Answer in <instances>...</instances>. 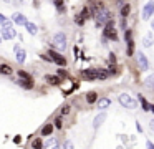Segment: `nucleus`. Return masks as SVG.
<instances>
[{
	"instance_id": "nucleus-6",
	"label": "nucleus",
	"mask_w": 154,
	"mask_h": 149,
	"mask_svg": "<svg viewBox=\"0 0 154 149\" xmlns=\"http://www.w3.org/2000/svg\"><path fill=\"white\" fill-rule=\"evenodd\" d=\"M94 18H96V25H98V26L106 25V23L111 20V13H109V10H108V8H104L103 12H101V13H98V15L94 17Z\"/></svg>"
},
{
	"instance_id": "nucleus-21",
	"label": "nucleus",
	"mask_w": 154,
	"mask_h": 149,
	"mask_svg": "<svg viewBox=\"0 0 154 149\" xmlns=\"http://www.w3.org/2000/svg\"><path fill=\"white\" fill-rule=\"evenodd\" d=\"M98 101V95H96V91H90L86 95V103L88 104H93V103H96Z\"/></svg>"
},
{
	"instance_id": "nucleus-34",
	"label": "nucleus",
	"mask_w": 154,
	"mask_h": 149,
	"mask_svg": "<svg viewBox=\"0 0 154 149\" xmlns=\"http://www.w3.org/2000/svg\"><path fill=\"white\" fill-rule=\"evenodd\" d=\"M57 76H60V78H65V76H66V71H65V70H58V71H57Z\"/></svg>"
},
{
	"instance_id": "nucleus-43",
	"label": "nucleus",
	"mask_w": 154,
	"mask_h": 149,
	"mask_svg": "<svg viewBox=\"0 0 154 149\" xmlns=\"http://www.w3.org/2000/svg\"><path fill=\"white\" fill-rule=\"evenodd\" d=\"M0 32H2V26H0Z\"/></svg>"
},
{
	"instance_id": "nucleus-13",
	"label": "nucleus",
	"mask_w": 154,
	"mask_h": 149,
	"mask_svg": "<svg viewBox=\"0 0 154 149\" xmlns=\"http://www.w3.org/2000/svg\"><path fill=\"white\" fill-rule=\"evenodd\" d=\"M104 121H106V113L101 111L100 114L94 116V119H93V128H94V129H98V128H100V126L103 124Z\"/></svg>"
},
{
	"instance_id": "nucleus-37",
	"label": "nucleus",
	"mask_w": 154,
	"mask_h": 149,
	"mask_svg": "<svg viewBox=\"0 0 154 149\" xmlns=\"http://www.w3.org/2000/svg\"><path fill=\"white\" fill-rule=\"evenodd\" d=\"M109 61H111V63H114V61H116V56H114L113 53H109Z\"/></svg>"
},
{
	"instance_id": "nucleus-41",
	"label": "nucleus",
	"mask_w": 154,
	"mask_h": 149,
	"mask_svg": "<svg viewBox=\"0 0 154 149\" xmlns=\"http://www.w3.org/2000/svg\"><path fill=\"white\" fill-rule=\"evenodd\" d=\"M2 42H4V38H2V35H0V43H2Z\"/></svg>"
},
{
	"instance_id": "nucleus-29",
	"label": "nucleus",
	"mask_w": 154,
	"mask_h": 149,
	"mask_svg": "<svg viewBox=\"0 0 154 149\" xmlns=\"http://www.w3.org/2000/svg\"><path fill=\"white\" fill-rule=\"evenodd\" d=\"M70 111H71V106H70V104H65L63 108H61V111H60V116H66V114H70Z\"/></svg>"
},
{
	"instance_id": "nucleus-32",
	"label": "nucleus",
	"mask_w": 154,
	"mask_h": 149,
	"mask_svg": "<svg viewBox=\"0 0 154 149\" xmlns=\"http://www.w3.org/2000/svg\"><path fill=\"white\" fill-rule=\"evenodd\" d=\"M131 38H133V35H131V30H124V40L128 42V40H131Z\"/></svg>"
},
{
	"instance_id": "nucleus-9",
	"label": "nucleus",
	"mask_w": 154,
	"mask_h": 149,
	"mask_svg": "<svg viewBox=\"0 0 154 149\" xmlns=\"http://www.w3.org/2000/svg\"><path fill=\"white\" fill-rule=\"evenodd\" d=\"M53 131H55L53 123H47V124H43V128L40 129V136L42 138H50V136H53Z\"/></svg>"
},
{
	"instance_id": "nucleus-22",
	"label": "nucleus",
	"mask_w": 154,
	"mask_h": 149,
	"mask_svg": "<svg viewBox=\"0 0 154 149\" xmlns=\"http://www.w3.org/2000/svg\"><path fill=\"white\" fill-rule=\"evenodd\" d=\"M152 43H154L152 33H147V35L144 36V40H143V45L146 46V48H149V46H152Z\"/></svg>"
},
{
	"instance_id": "nucleus-4",
	"label": "nucleus",
	"mask_w": 154,
	"mask_h": 149,
	"mask_svg": "<svg viewBox=\"0 0 154 149\" xmlns=\"http://www.w3.org/2000/svg\"><path fill=\"white\" fill-rule=\"evenodd\" d=\"M104 38H109V40H116L118 38V33H116V28H114L113 20H109V22L104 25Z\"/></svg>"
},
{
	"instance_id": "nucleus-26",
	"label": "nucleus",
	"mask_w": 154,
	"mask_h": 149,
	"mask_svg": "<svg viewBox=\"0 0 154 149\" xmlns=\"http://www.w3.org/2000/svg\"><path fill=\"white\" fill-rule=\"evenodd\" d=\"M17 76H18V78H22V79H32L30 73L23 71V70H17Z\"/></svg>"
},
{
	"instance_id": "nucleus-12",
	"label": "nucleus",
	"mask_w": 154,
	"mask_h": 149,
	"mask_svg": "<svg viewBox=\"0 0 154 149\" xmlns=\"http://www.w3.org/2000/svg\"><path fill=\"white\" fill-rule=\"evenodd\" d=\"M12 22H14L15 25H23V26H25V23H27L28 20H27V17H25L23 13H20V12H15L14 15H12Z\"/></svg>"
},
{
	"instance_id": "nucleus-33",
	"label": "nucleus",
	"mask_w": 154,
	"mask_h": 149,
	"mask_svg": "<svg viewBox=\"0 0 154 149\" xmlns=\"http://www.w3.org/2000/svg\"><path fill=\"white\" fill-rule=\"evenodd\" d=\"M7 20H8V18H7V17H5V15H4V13H0V26L4 25V23L7 22Z\"/></svg>"
},
{
	"instance_id": "nucleus-11",
	"label": "nucleus",
	"mask_w": 154,
	"mask_h": 149,
	"mask_svg": "<svg viewBox=\"0 0 154 149\" xmlns=\"http://www.w3.org/2000/svg\"><path fill=\"white\" fill-rule=\"evenodd\" d=\"M0 35H2L4 40H14L15 36H17V30H15L14 26H12V28H2Z\"/></svg>"
},
{
	"instance_id": "nucleus-20",
	"label": "nucleus",
	"mask_w": 154,
	"mask_h": 149,
	"mask_svg": "<svg viewBox=\"0 0 154 149\" xmlns=\"http://www.w3.org/2000/svg\"><path fill=\"white\" fill-rule=\"evenodd\" d=\"M25 28H27V32L30 33V35H37V33H38V26L35 25V23H32V22L25 23Z\"/></svg>"
},
{
	"instance_id": "nucleus-16",
	"label": "nucleus",
	"mask_w": 154,
	"mask_h": 149,
	"mask_svg": "<svg viewBox=\"0 0 154 149\" xmlns=\"http://www.w3.org/2000/svg\"><path fill=\"white\" fill-rule=\"evenodd\" d=\"M43 146H45V141H43L42 136L33 138V139H32V142H30V147L32 149H43Z\"/></svg>"
},
{
	"instance_id": "nucleus-39",
	"label": "nucleus",
	"mask_w": 154,
	"mask_h": 149,
	"mask_svg": "<svg viewBox=\"0 0 154 149\" xmlns=\"http://www.w3.org/2000/svg\"><path fill=\"white\" fill-rule=\"evenodd\" d=\"M149 126H151V129L154 131V119H151V124H149Z\"/></svg>"
},
{
	"instance_id": "nucleus-17",
	"label": "nucleus",
	"mask_w": 154,
	"mask_h": 149,
	"mask_svg": "<svg viewBox=\"0 0 154 149\" xmlns=\"http://www.w3.org/2000/svg\"><path fill=\"white\" fill-rule=\"evenodd\" d=\"M137 63H139V66H141V70H147L149 68V61H147V58H146V55L144 53H137Z\"/></svg>"
},
{
	"instance_id": "nucleus-38",
	"label": "nucleus",
	"mask_w": 154,
	"mask_h": 149,
	"mask_svg": "<svg viewBox=\"0 0 154 149\" xmlns=\"http://www.w3.org/2000/svg\"><path fill=\"white\" fill-rule=\"evenodd\" d=\"M136 129H137V131H139V132H143V126L139 124V121L136 123Z\"/></svg>"
},
{
	"instance_id": "nucleus-5",
	"label": "nucleus",
	"mask_w": 154,
	"mask_h": 149,
	"mask_svg": "<svg viewBox=\"0 0 154 149\" xmlns=\"http://www.w3.org/2000/svg\"><path fill=\"white\" fill-rule=\"evenodd\" d=\"M47 55L50 56V58H51V61H53V63H57L58 66H65V65H66V58H65L63 55H60L58 51H55V50H50V51H48Z\"/></svg>"
},
{
	"instance_id": "nucleus-15",
	"label": "nucleus",
	"mask_w": 154,
	"mask_h": 149,
	"mask_svg": "<svg viewBox=\"0 0 154 149\" xmlns=\"http://www.w3.org/2000/svg\"><path fill=\"white\" fill-rule=\"evenodd\" d=\"M96 106H98V109L104 111V109H108V108L111 106V99H109V98H98Z\"/></svg>"
},
{
	"instance_id": "nucleus-7",
	"label": "nucleus",
	"mask_w": 154,
	"mask_h": 149,
	"mask_svg": "<svg viewBox=\"0 0 154 149\" xmlns=\"http://www.w3.org/2000/svg\"><path fill=\"white\" fill-rule=\"evenodd\" d=\"M15 85H18L20 88L27 89V91H30V89L35 88L33 79H22V78H17V79H15Z\"/></svg>"
},
{
	"instance_id": "nucleus-1",
	"label": "nucleus",
	"mask_w": 154,
	"mask_h": 149,
	"mask_svg": "<svg viewBox=\"0 0 154 149\" xmlns=\"http://www.w3.org/2000/svg\"><path fill=\"white\" fill-rule=\"evenodd\" d=\"M108 70H101V68H86L81 71V78L86 81H94V79H106L108 78Z\"/></svg>"
},
{
	"instance_id": "nucleus-30",
	"label": "nucleus",
	"mask_w": 154,
	"mask_h": 149,
	"mask_svg": "<svg viewBox=\"0 0 154 149\" xmlns=\"http://www.w3.org/2000/svg\"><path fill=\"white\" fill-rule=\"evenodd\" d=\"M55 7H57L58 12L63 13L65 12V7H63V0H55Z\"/></svg>"
},
{
	"instance_id": "nucleus-18",
	"label": "nucleus",
	"mask_w": 154,
	"mask_h": 149,
	"mask_svg": "<svg viewBox=\"0 0 154 149\" xmlns=\"http://www.w3.org/2000/svg\"><path fill=\"white\" fill-rule=\"evenodd\" d=\"M45 81H47L48 85L57 86V85H60V83H61V78H60V76H57V75H45Z\"/></svg>"
},
{
	"instance_id": "nucleus-10",
	"label": "nucleus",
	"mask_w": 154,
	"mask_h": 149,
	"mask_svg": "<svg viewBox=\"0 0 154 149\" xmlns=\"http://www.w3.org/2000/svg\"><path fill=\"white\" fill-rule=\"evenodd\" d=\"M43 149H60V141H58V138H55V136H50V138L45 141Z\"/></svg>"
},
{
	"instance_id": "nucleus-42",
	"label": "nucleus",
	"mask_w": 154,
	"mask_h": 149,
	"mask_svg": "<svg viewBox=\"0 0 154 149\" xmlns=\"http://www.w3.org/2000/svg\"><path fill=\"white\" fill-rule=\"evenodd\" d=\"M151 26H152V30H154V20H152V25H151Z\"/></svg>"
},
{
	"instance_id": "nucleus-36",
	"label": "nucleus",
	"mask_w": 154,
	"mask_h": 149,
	"mask_svg": "<svg viewBox=\"0 0 154 149\" xmlns=\"http://www.w3.org/2000/svg\"><path fill=\"white\" fill-rule=\"evenodd\" d=\"M146 147H147V149H154V144H152L151 141H147V142H146Z\"/></svg>"
},
{
	"instance_id": "nucleus-28",
	"label": "nucleus",
	"mask_w": 154,
	"mask_h": 149,
	"mask_svg": "<svg viewBox=\"0 0 154 149\" xmlns=\"http://www.w3.org/2000/svg\"><path fill=\"white\" fill-rule=\"evenodd\" d=\"M144 85H146L147 88H152V86H154V75H149V76H147V78L144 79Z\"/></svg>"
},
{
	"instance_id": "nucleus-40",
	"label": "nucleus",
	"mask_w": 154,
	"mask_h": 149,
	"mask_svg": "<svg viewBox=\"0 0 154 149\" xmlns=\"http://www.w3.org/2000/svg\"><path fill=\"white\" fill-rule=\"evenodd\" d=\"M151 111H152V113H154V104H151Z\"/></svg>"
},
{
	"instance_id": "nucleus-24",
	"label": "nucleus",
	"mask_w": 154,
	"mask_h": 149,
	"mask_svg": "<svg viewBox=\"0 0 154 149\" xmlns=\"http://www.w3.org/2000/svg\"><path fill=\"white\" fill-rule=\"evenodd\" d=\"M139 103H141V106H143V111H151V104L146 101V98H144L143 95H139Z\"/></svg>"
},
{
	"instance_id": "nucleus-23",
	"label": "nucleus",
	"mask_w": 154,
	"mask_h": 149,
	"mask_svg": "<svg viewBox=\"0 0 154 149\" xmlns=\"http://www.w3.org/2000/svg\"><path fill=\"white\" fill-rule=\"evenodd\" d=\"M53 126H55V129H63V116L58 114L57 118L53 119Z\"/></svg>"
},
{
	"instance_id": "nucleus-19",
	"label": "nucleus",
	"mask_w": 154,
	"mask_h": 149,
	"mask_svg": "<svg viewBox=\"0 0 154 149\" xmlns=\"http://www.w3.org/2000/svg\"><path fill=\"white\" fill-rule=\"evenodd\" d=\"M15 60H17V63L18 65H23L25 63V60H27V51L25 50H18V51H15Z\"/></svg>"
},
{
	"instance_id": "nucleus-25",
	"label": "nucleus",
	"mask_w": 154,
	"mask_h": 149,
	"mask_svg": "<svg viewBox=\"0 0 154 149\" xmlns=\"http://www.w3.org/2000/svg\"><path fill=\"white\" fill-rule=\"evenodd\" d=\"M128 56H133L134 55V42H133V38L131 40H128Z\"/></svg>"
},
{
	"instance_id": "nucleus-3",
	"label": "nucleus",
	"mask_w": 154,
	"mask_h": 149,
	"mask_svg": "<svg viewBox=\"0 0 154 149\" xmlns=\"http://www.w3.org/2000/svg\"><path fill=\"white\" fill-rule=\"evenodd\" d=\"M51 45L53 48L60 50V51H65L66 50V35L63 32H58L53 35V40H51Z\"/></svg>"
},
{
	"instance_id": "nucleus-31",
	"label": "nucleus",
	"mask_w": 154,
	"mask_h": 149,
	"mask_svg": "<svg viewBox=\"0 0 154 149\" xmlns=\"http://www.w3.org/2000/svg\"><path fill=\"white\" fill-rule=\"evenodd\" d=\"M63 149H75V144L70 141V139H66V141L63 142Z\"/></svg>"
},
{
	"instance_id": "nucleus-8",
	"label": "nucleus",
	"mask_w": 154,
	"mask_h": 149,
	"mask_svg": "<svg viewBox=\"0 0 154 149\" xmlns=\"http://www.w3.org/2000/svg\"><path fill=\"white\" fill-rule=\"evenodd\" d=\"M152 13H154V2L151 0V2H147L143 8V20H149L151 17H152Z\"/></svg>"
},
{
	"instance_id": "nucleus-35",
	"label": "nucleus",
	"mask_w": 154,
	"mask_h": 149,
	"mask_svg": "<svg viewBox=\"0 0 154 149\" xmlns=\"http://www.w3.org/2000/svg\"><path fill=\"white\" fill-rule=\"evenodd\" d=\"M14 142H15V144H20V142H22V136L20 134L14 136Z\"/></svg>"
},
{
	"instance_id": "nucleus-27",
	"label": "nucleus",
	"mask_w": 154,
	"mask_h": 149,
	"mask_svg": "<svg viewBox=\"0 0 154 149\" xmlns=\"http://www.w3.org/2000/svg\"><path fill=\"white\" fill-rule=\"evenodd\" d=\"M129 12H131V7L126 3V5H123V8H121V17H123V18H126V17L129 15Z\"/></svg>"
},
{
	"instance_id": "nucleus-14",
	"label": "nucleus",
	"mask_w": 154,
	"mask_h": 149,
	"mask_svg": "<svg viewBox=\"0 0 154 149\" xmlns=\"http://www.w3.org/2000/svg\"><path fill=\"white\" fill-rule=\"evenodd\" d=\"M0 75L2 76H12L14 75V68L8 63H0Z\"/></svg>"
},
{
	"instance_id": "nucleus-2",
	"label": "nucleus",
	"mask_w": 154,
	"mask_h": 149,
	"mask_svg": "<svg viewBox=\"0 0 154 149\" xmlns=\"http://www.w3.org/2000/svg\"><path fill=\"white\" fill-rule=\"evenodd\" d=\"M118 101H119V104L124 106L126 109H136V106H137V101L129 95V93H121Z\"/></svg>"
}]
</instances>
